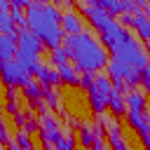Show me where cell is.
I'll return each instance as SVG.
<instances>
[{"label":"cell","instance_id":"1","mask_svg":"<svg viewBox=\"0 0 150 150\" xmlns=\"http://www.w3.org/2000/svg\"><path fill=\"white\" fill-rule=\"evenodd\" d=\"M61 9L56 5L47 2H28L26 7V28L52 52L63 45V30H61Z\"/></svg>","mask_w":150,"mask_h":150},{"label":"cell","instance_id":"2","mask_svg":"<svg viewBox=\"0 0 150 150\" xmlns=\"http://www.w3.org/2000/svg\"><path fill=\"white\" fill-rule=\"evenodd\" d=\"M63 49L68 52L73 66L80 73H98L108 66V49L103 47L101 40L94 38V33L84 30L80 35H66L63 38Z\"/></svg>","mask_w":150,"mask_h":150},{"label":"cell","instance_id":"3","mask_svg":"<svg viewBox=\"0 0 150 150\" xmlns=\"http://www.w3.org/2000/svg\"><path fill=\"white\" fill-rule=\"evenodd\" d=\"M110 54H112L115 61L127 63V66L138 68V70H143V68L148 66V54H145V49L141 47V42H138L136 38H131V33H129L120 45H115V47L110 49Z\"/></svg>","mask_w":150,"mask_h":150},{"label":"cell","instance_id":"4","mask_svg":"<svg viewBox=\"0 0 150 150\" xmlns=\"http://www.w3.org/2000/svg\"><path fill=\"white\" fill-rule=\"evenodd\" d=\"M45 45L28 30V28H19L16 30V59L23 61L26 66H35L38 63V56L42 54Z\"/></svg>","mask_w":150,"mask_h":150},{"label":"cell","instance_id":"5","mask_svg":"<svg viewBox=\"0 0 150 150\" xmlns=\"http://www.w3.org/2000/svg\"><path fill=\"white\" fill-rule=\"evenodd\" d=\"M0 80L7 84V87H26L33 82V73H30V66H26L23 61L19 59H12V61H0Z\"/></svg>","mask_w":150,"mask_h":150},{"label":"cell","instance_id":"6","mask_svg":"<svg viewBox=\"0 0 150 150\" xmlns=\"http://www.w3.org/2000/svg\"><path fill=\"white\" fill-rule=\"evenodd\" d=\"M105 73H108V77H110L112 82H127L129 89H134L136 84H141V70H138V68H131V66H127V63H120V61H115V59L108 61Z\"/></svg>","mask_w":150,"mask_h":150},{"label":"cell","instance_id":"7","mask_svg":"<svg viewBox=\"0 0 150 150\" xmlns=\"http://www.w3.org/2000/svg\"><path fill=\"white\" fill-rule=\"evenodd\" d=\"M80 12L84 14V19H89V23L98 30V33H103L112 21H117V19H112V16H108L96 2H82L80 5Z\"/></svg>","mask_w":150,"mask_h":150},{"label":"cell","instance_id":"8","mask_svg":"<svg viewBox=\"0 0 150 150\" xmlns=\"http://www.w3.org/2000/svg\"><path fill=\"white\" fill-rule=\"evenodd\" d=\"M30 73H33V80H38L42 87H54V84H59V82H61L59 70H52L49 66H45V63H40V61L30 68Z\"/></svg>","mask_w":150,"mask_h":150},{"label":"cell","instance_id":"9","mask_svg":"<svg viewBox=\"0 0 150 150\" xmlns=\"http://www.w3.org/2000/svg\"><path fill=\"white\" fill-rule=\"evenodd\" d=\"M61 30H63V35H80V33H84L82 16L75 9H68L63 14V19H61Z\"/></svg>","mask_w":150,"mask_h":150},{"label":"cell","instance_id":"10","mask_svg":"<svg viewBox=\"0 0 150 150\" xmlns=\"http://www.w3.org/2000/svg\"><path fill=\"white\" fill-rule=\"evenodd\" d=\"M124 105H127V112H145V108H148L145 91L131 89L129 94H124Z\"/></svg>","mask_w":150,"mask_h":150},{"label":"cell","instance_id":"11","mask_svg":"<svg viewBox=\"0 0 150 150\" xmlns=\"http://www.w3.org/2000/svg\"><path fill=\"white\" fill-rule=\"evenodd\" d=\"M16 59V33H0V61Z\"/></svg>","mask_w":150,"mask_h":150},{"label":"cell","instance_id":"12","mask_svg":"<svg viewBox=\"0 0 150 150\" xmlns=\"http://www.w3.org/2000/svg\"><path fill=\"white\" fill-rule=\"evenodd\" d=\"M131 28H136V33L143 42H150V16L148 14H141V12L134 14L131 16Z\"/></svg>","mask_w":150,"mask_h":150},{"label":"cell","instance_id":"13","mask_svg":"<svg viewBox=\"0 0 150 150\" xmlns=\"http://www.w3.org/2000/svg\"><path fill=\"white\" fill-rule=\"evenodd\" d=\"M87 96H89V105H91V110H94L96 115H103L105 108H108V96L101 94L96 87H91V89L87 91Z\"/></svg>","mask_w":150,"mask_h":150},{"label":"cell","instance_id":"14","mask_svg":"<svg viewBox=\"0 0 150 150\" xmlns=\"http://www.w3.org/2000/svg\"><path fill=\"white\" fill-rule=\"evenodd\" d=\"M56 70H59L61 82H66V84H70V87H80V70H77L73 63H66V66H61V68H56Z\"/></svg>","mask_w":150,"mask_h":150},{"label":"cell","instance_id":"15","mask_svg":"<svg viewBox=\"0 0 150 150\" xmlns=\"http://www.w3.org/2000/svg\"><path fill=\"white\" fill-rule=\"evenodd\" d=\"M108 110H110V115H112V117H120V115H124V112H127L124 96H122V94H117L115 89H112V94H110V98H108Z\"/></svg>","mask_w":150,"mask_h":150},{"label":"cell","instance_id":"16","mask_svg":"<svg viewBox=\"0 0 150 150\" xmlns=\"http://www.w3.org/2000/svg\"><path fill=\"white\" fill-rule=\"evenodd\" d=\"M108 141H110V148H112V150H129L127 141L122 138V129H120V124H115L112 129H108Z\"/></svg>","mask_w":150,"mask_h":150},{"label":"cell","instance_id":"17","mask_svg":"<svg viewBox=\"0 0 150 150\" xmlns=\"http://www.w3.org/2000/svg\"><path fill=\"white\" fill-rule=\"evenodd\" d=\"M23 91H26V96H28V98L33 101V105H35V101H38V103L42 101V94H45V87H42V84H40L38 80H33L30 84H26V87H23Z\"/></svg>","mask_w":150,"mask_h":150},{"label":"cell","instance_id":"18","mask_svg":"<svg viewBox=\"0 0 150 150\" xmlns=\"http://www.w3.org/2000/svg\"><path fill=\"white\" fill-rule=\"evenodd\" d=\"M49 61H52L56 68H61V66L70 63V56H68V52H66V49H63V45H61V47H56V49H52V52H49Z\"/></svg>","mask_w":150,"mask_h":150},{"label":"cell","instance_id":"19","mask_svg":"<svg viewBox=\"0 0 150 150\" xmlns=\"http://www.w3.org/2000/svg\"><path fill=\"white\" fill-rule=\"evenodd\" d=\"M19 28L14 26L12 21V14L9 12H0V33H16Z\"/></svg>","mask_w":150,"mask_h":150},{"label":"cell","instance_id":"20","mask_svg":"<svg viewBox=\"0 0 150 150\" xmlns=\"http://www.w3.org/2000/svg\"><path fill=\"white\" fill-rule=\"evenodd\" d=\"M9 5H12V2H9ZM9 14H12V21H14L16 28H26V14L21 12V7H14V5H12Z\"/></svg>","mask_w":150,"mask_h":150},{"label":"cell","instance_id":"21","mask_svg":"<svg viewBox=\"0 0 150 150\" xmlns=\"http://www.w3.org/2000/svg\"><path fill=\"white\" fill-rule=\"evenodd\" d=\"M16 145H19L21 150H33V143H30V136H28V131L19 129V134H16Z\"/></svg>","mask_w":150,"mask_h":150},{"label":"cell","instance_id":"22","mask_svg":"<svg viewBox=\"0 0 150 150\" xmlns=\"http://www.w3.org/2000/svg\"><path fill=\"white\" fill-rule=\"evenodd\" d=\"M42 98L49 103V108H56V105H59V94H56L52 87H45V94H42Z\"/></svg>","mask_w":150,"mask_h":150},{"label":"cell","instance_id":"23","mask_svg":"<svg viewBox=\"0 0 150 150\" xmlns=\"http://www.w3.org/2000/svg\"><path fill=\"white\" fill-rule=\"evenodd\" d=\"M94 77H96V75H91V73H80V87L89 91V89L94 87Z\"/></svg>","mask_w":150,"mask_h":150},{"label":"cell","instance_id":"24","mask_svg":"<svg viewBox=\"0 0 150 150\" xmlns=\"http://www.w3.org/2000/svg\"><path fill=\"white\" fill-rule=\"evenodd\" d=\"M141 84L145 91H150V59H148V66L141 70Z\"/></svg>","mask_w":150,"mask_h":150},{"label":"cell","instance_id":"25","mask_svg":"<svg viewBox=\"0 0 150 150\" xmlns=\"http://www.w3.org/2000/svg\"><path fill=\"white\" fill-rule=\"evenodd\" d=\"M0 143H9L12 145V138H9V131H7V124L0 120Z\"/></svg>","mask_w":150,"mask_h":150},{"label":"cell","instance_id":"26","mask_svg":"<svg viewBox=\"0 0 150 150\" xmlns=\"http://www.w3.org/2000/svg\"><path fill=\"white\" fill-rule=\"evenodd\" d=\"M5 110L9 112V115H19V105H16V101H7V105H5Z\"/></svg>","mask_w":150,"mask_h":150},{"label":"cell","instance_id":"27","mask_svg":"<svg viewBox=\"0 0 150 150\" xmlns=\"http://www.w3.org/2000/svg\"><path fill=\"white\" fill-rule=\"evenodd\" d=\"M91 150H108V145H105L101 138H96V141H94V145H91Z\"/></svg>","mask_w":150,"mask_h":150},{"label":"cell","instance_id":"28","mask_svg":"<svg viewBox=\"0 0 150 150\" xmlns=\"http://www.w3.org/2000/svg\"><path fill=\"white\" fill-rule=\"evenodd\" d=\"M16 98V89L14 87H7V101H14Z\"/></svg>","mask_w":150,"mask_h":150},{"label":"cell","instance_id":"29","mask_svg":"<svg viewBox=\"0 0 150 150\" xmlns=\"http://www.w3.org/2000/svg\"><path fill=\"white\" fill-rule=\"evenodd\" d=\"M9 9H12V5L7 0H0V12H9Z\"/></svg>","mask_w":150,"mask_h":150},{"label":"cell","instance_id":"30","mask_svg":"<svg viewBox=\"0 0 150 150\" xmlns=\"http://www.w3.org/2000/svg\"><path fill=\"white\" fill-rule=\"evenodd\" d=\"M42 145H45V150H56V148H54L52 143H47V141H42Z\"/></svg>","mask_w":150,"mask_h":150},{"label":"cell","instance_id":"31","mask_svg":"<svg viewBox=\"0 0 150 150\" xmlns=\"http://www.w3.org/2000/svg\"><path fill=\"white\" fill-rule=\"evenodd\" d=\"M143 145H145V150H150V136H148V138H143Z\"/></svg>","mask_w":150,"mask_h":150},{"label":"cell","instance_id":"32","mask_svg":"<svg viewBox=\"0 0 150 150\" xmlns=\"http://www.w3.org/2000/svg\"><path fill=\"white\" fill-rule=\"evenodd\" d=\"M7 150H21V148H19V145H16V143H12V145H9V148H7Z\"/></svg>","mask_w":150,"mask_h":150},{"label":"cell","instance_id":"33","mask_svg":"<svg viewBox=\"0 0 150 150\" xmlns=\"http://www.w3.org/2000/svg\"><path fill=\"white\" fill-rule=\"evenodd\" d=\"M145 49H148V52H150V42H145Z\"/></svg>","mask_w":150,"mask_h":150}]
</instances>
